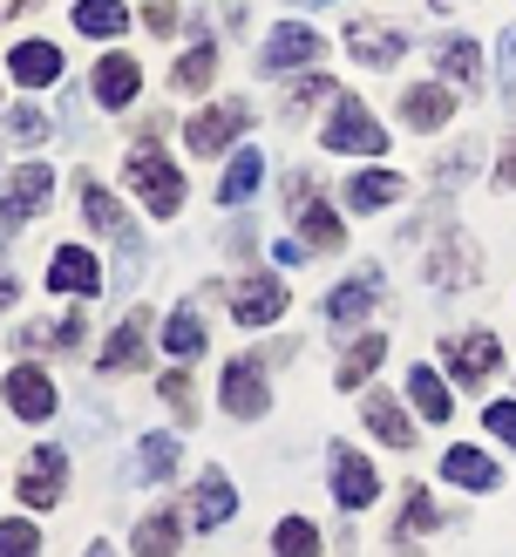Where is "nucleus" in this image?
<instances>
[{
  "label": "nucleus",
  "mask_w": 516,
  "mask_h": 557,
  "mask_svg": "<svg viewBox=\"0 0 516 557\" xmlns=\"http://www.w3.org/2000/svg\"><path fill=\"white\" fill-rule=\"evenodd\" d=\"M123 177L143 190V205H150V218H177L184 211V198H190V184H184V171L171 157H163L156 144H136L129 150V163H123Z\"/></svg>",
  "instance_id": "obj_1"
},
{
  "label": "nucleus",
  "mask_w": 516,
  "mask_h": 557,
  "mask_svg": "<svg viewBox=\"0 0 516 557\" xmlns=\"http://www.w3.org/2000/svg\"><path fill=\"white\" fill-rule=\"evenodd\" d=\"M326 150L347 157H388V129L367 116L361 96H333V116H326Z\"/></svg>",
  "instance_id": "obj_2"
},
{
  "label": "nucleus",
  "mask_w": 516,
  "mask_h": 557,
  "mask_svg": "<svg viewBox=\"0 0 516 557\" xmlns=\"http://www.w3.org/2000/svg\"><path fill=\"white\" fill-rule=\"evenodd\" d=\"M442 368L462 387H482V381H496V368H503V341H496V333H455V341H442Z\"/></svg>",
  "instance_id": "obj_3"
},
{
  "label": "nucleus",
  "mask_w": 516,
  "mask_h": 557,
  "mask_svg": "<svg viewBox=\"0 0 516 557\" xmlns=\"http://www.w3.org/2000/svg\"><path fill=\"white\" fill-rule=\"evenodd\" d=\"M48 190H54V171H48V163H21V171L8 177V198H0V245H8L27 218L48 205Z\"/></svg>",
  "instance_id": "obj_4"
},
{
  "label": "nucleus",
  "mask_w": 516,
  "mask_h": 557,
  "mask_svg": "<svg viewBox=\"0 0 516 557\" xmlns=\"http://www.w3.org/2000/svg\"><path fill=\"white\" fill-rule=\"evenodd\" d=\"M326 54V41L313 35V27H299V21H279L265 35V54H259V75H286V69H313Z\"/></svg>",
  "instance_id": "obj_5"
},
{
  "label": "nucleus",
  "mask_w": 516,
  "mask_h": 557,
  "mask_svg": "<svg viewBox=\"0 0 516 557\" xmlns=\"http://www.w3.org/2000/svg\"><path fill=\"white\" fill-rule=\"evenodd\" d=\"M217 401H225V414H238V422H259V414L272 408L265 360H231V368H225V381H217Z\"/></svg>",
  "instance_id": "obj_6"
},
{
  "label": "nucleus",
  "mask_w": 516,
  "mask_h": 557,
  "mask_svg": "<svg viewBox=\"0 0 516 557\" xmlns=\"http://www.w3.org/2000/svg\"><path fill=\"white\" fill-rule=\"evenodd\" d=\"M225 299H231V320H238V326H272V320L286 313V286H279V272H252V278H238Z\"/></svg>",
  "instance_id": "obj_7"
},
{
  "label": "nucleus",
  "mask_w": 516,
  "mask_h": 557,
  "mask_svg": "<svg viewBox=\"0 0 516 557\" xmlns=\"http://www.w3.org/2000/svg\"><path fill=\"white\" fill-rule=\"evenodd\" d=\"M244 129H252V109H244V102H217V109H204V116H190L184 144L198 150V157H217L225 144H238Z\"/></svg>",
  "instance_id": "obj_8"
},
{
  "label": "nucleus",
  "mask_w": 516,
  "mask_h": 557,
  "mask_svg": "<svg viewBox=\"0 0 516 557\" xmlns=\"http://www.w3.org/2000/svg\"><path fill=\"white\" fill-rule=\"evenodd\" d=\"M62 490H68V456L54 449V442H41V449L27 456V469H21V496L35 510H48V504H62Z\"/></svg>",
  "instance_id": "obj_9"
},
{
  "label": "nucleus",
  "mask_w": 516,
  "mask_h": 557,
  "mask_svg": "<svg viewBox=\"0 0 516 557\" xmlns=\"http://www.w3.org/2000/svg\"><path fill=\"white\" fill-rule=\"evenodd\" d=\"M380 299H388V278H380V272H353L347 286L326 293V320H333V326H353V320H367Z\"/></svg>",
  "instance_id": "obj_10"
},
{
  "label": "nucleus",
  "mask_w": 516,
  "mask_h": 557,
  "mask_svg": "<svg viewBox=\"0 0 516 557\" xmlns=\"http://www.w3.org/2000/svg\"><path fill=\"white\" fill-rule=\"evenodd\" d=\"M347 54L367 62V69H394L407 54V35H401V27H380V21H353L347 27Z\"/></svg>",
  "instance_id": "obj_11"
},
{
  "label": "nucleus",
  "mask_w": 516,
  "mask_h": 557,
  "mask_svg": "<svg viewBox=\"0 0 516 557\" xmlns=\"http://www.w3.org/2000/svg\"><path fill=\"white\" fill-rule=\"evenodd\" d=\"M333 496L347 510H367L374 496H380V476H374V462L361 449H333Z\"/></svg>",
  "instance_id": "obj_12"
},
{
  "label": "nucleus",
  "mask_w": 516,
  "mask_h": 557,
  "mask_svg": "<svg viewBox=\"0 0 516 557\" xmlns=\"http://www.w3.org/2000/svg\"><path fill=\"white\" fill-rule=\"evenodd\" d=\"M136 89H143V69H136V54H102L96 62V102L102 109H129L136 102Z\"/></svg>",
  "instance_id": "obj_13"
},
{
  "label": "nucleus",
  "mask_w": 516,
  "mask_h": 557,
  "mask_svg": "<svg viewBox=\"0 0 516 557\" xmlns=\"http://www.w3.org/2000/svg\"><path fill=\"white\" fill-rule=\"evenodd\" d=\"M442 483H455V490H476V496H489V490H503V469L489 462L482 449H469V442H455V449L442 456Z\"/></svg>",
  "instance_id": "obj_14"
},
{
  "label": "nucleus",
  "mask_w": 516,
  "mask_h": 557,
  "mask_svg": "<svg viewBox=\"0 0 516 557\" xmlns=\"http://www.w3.org/2000/svg\"><path fill=\"white\" fill-rule=\"evenodd\" d=\"M48 286L54 293H102V265L81 252V245H54V259H48Z\"/></svg>",
  "instance_id": "obj_15"
},
{
  "label": "nucleus",
  "mask_w": 516,
  "mask_h": 557,
  "mask_svg": "<svg viewBox=\"0 0 516 557\" xmlns=\"http://www.w3.org/2000/svg\"><path fill=\"white\" fill-rule=\"evenodd\" d=\"M54 401H62V395H54V381H48L41 368H14V374H8V408L21 414V422H48Z\"/></svg>",
  "instance_id": "obj_16"
},
{
  "label": "nucleus",
  "mask_w": 516,
  "mask_h": 557,
  "mask_svg": "<svg viewBox=\"0 0 516 557\" xmlns=\"http://www.w3.org/2000/svg\"><path fill=\"white\" fill-rule=\"evenodd\" d=\"M143 347H150V313H129V320L102 341V374H129V368H143Z\"/></svg>",
  "instance_id": "obj_17"
},
{
  "label": "nucleus",
  "mask_w": 516,
  "mask_h": 557,
  "mask_svg": "<svg viewBox=\"0 0 516 557\" xmlns=\"http://www.w3.org/2000/svg\"><path fill=\"white\" fill-rule=\"evenodd\" d=\"M8 69H14L21 89H48V82H62V48L54 41H21L8 54Z\"/></svg>",
  "instance_id": "obj_18"
},
{
  "label": "nucleus",
  "mask_w": 516,
  "mask_h": 557,
  "mask_svg": "<svg viewBox=\"0 0 516 557\" xmlns=\"http://www.w3.org/2000/svg\"><path fill=\"white\" fill-rule=\"evenodd\" d=\"M231 510H238V490H231V476H225V469H204V483H198V504H190V523H198V531H217V523H231Z\"/></svg>",
  "instance_id": "obj_19"
},
{
  "label": "nucleus",
  "mask_w": 516,
  "mask_h": 557,
  "mask_svg": "<svg viewBox=\"0 0 516 557\" xmlns=\"http://www.w3.org/2000/svg\"><path fill=\"white\" fill-rule=\"evenodd\" d=\"M292 198H299V232H306V245H313V252H333V245L347 238V232H340V218L313 198V184H306V177L292 184Z\"/></svg>",
  "instance_id": "obj_20"
},
{
  "label": "nucleus",
  "mask_w": 516,
  "mask_h": 557,
  "mask_svg": "<svg viewBox=\"0 0 516 557\" xmlns=\"http://www.w3.org/2000/svg\"><path fill=\"white\" fill-rule=\"evenodd\" d=\"M401 116H407V129H442L455 116V96L442 89V82H421V89L401 96Z\"/></svg>",
  "instance_id": "obj_21"
},
{
  "label": "nucleus",
  "mask_w": 516,
  "mask_h": 557,
  "mask_svg": "<svg viewBox=\"0 0 516 557\" xmlns=\"http://www.w3.org/2000/svg\"><path fill=\"white\" fill-rule=\"evenodd\" d=\"M428 278L435 286H469L476 278V245L449 232V245H435V259H428Z\"/></svg>",
  "instance_id": "obj_22"
},
{
  "label": "nucleus",
  "mask_w": 516,
  "mask_h": 557,
  "mask_svg": "<svg viewBox=\"0 0 516 557\" xmlns=\"http://www.w3.org/2000/svg\"><path fill=\"white\" fill-rule=\"evenodd\" d=\"M177 550H184V523L171 510H150L136 523V557H177Z\"/></svg>",
  "instance_id": "obj_23"
},
{
  "label": "nucleus",
  "mask_w": 516,
  "mask_h": 557,
  "mask_svg": "<svg viewBox=\"0 0 516 557\" xmlns=\"http://www.w3.org/2000/svg\"><path fill=\"white\" fill-rule=\"evenodd\" d=\"M75 27L89 41H116L129 27V8H123V0H75Z\"/></svg>",
  "instance_id": "obj_24"
},
{
  "label": "nucleus",
  "mask_w": 516,
  "mask_h": 557,
  "mask_svg": "<svg viewBox=\"0 0 516 557\" xmlns=\"http://www.w3.org/2000/svg\"><path fill=\"white\" fill-rule=\"evenodd\" d=\"M259 184H265V157L259 150H231V171H225V184H217V205H244Z\"/></svg>",
  "instance_id": "obj_25"
},
{
  "label": "nucleus",
  "mask_w": 516,
  "mask_h": 557,
  "mask_svg": "<svg viewBox=\"0 0 516 557\" xmlns=\"http://www.w3.org/2000/svg\"><path fill=\"white\" fill-rule=\"evenodd\" d=\"M361 422L388 442V449H407L415 442V429H407V414H401V401H388V395H367V408H361Z\"/></svg>",
  "instance_id": "obj_26"
},
{
  "label": "nucleus",
  "mask_w": 516,
  "mask_h": 557,
  "mask_svg": "<svg viewBox=\"0 0 516 557\" xmlns=\"http://www.w3.org/2000/svg\"><path fill=\"white\" fill-rule=\"evenodd\" d=\"M407 401L421 408V422H449V414H455V401H449V387H442V374H435V368L407 374Z\"/></svg>",
  "instance_id": "obj_27"
},
{
  "label": "nucleus",
  "mask_w": 516,
  "mask_h": 557,
  "mask_svg": "<svg viewBox=\"0 0 516 557\" xmlns=\"http://www.w3.org/2000/svg\"><path fill=\"white\" fill-rule=\"evenodd\" d=\"M380 360H388V333H367L361 347H347V360H340V374H333V387H361Z\"/></svg>",
  "instance_id": "obj_28"
},
{
  "label": "nucleus",
  "mask_w": 516,
  "mask_h": 557,
  "mask_svg": "<svg viewBox=\"0 0 516 557\" xmlns=\"http://www.w3.org/2000/svg\"><path fill=\"white\" fill-rule=\"evenodd\" d=\"M211 75H217V48L211 41H198L184 54V62L171 69V89H184V96H198V89H211Z\"/></svg>",
  "instance_id": "obj_29"
},
{
  "label": "nucleus",
  "mask_w": 516,
  "mask_h": 557,
  "mask_svg": "<svg viewBox=\"0 0 516 557\" xmlns=\"http://www.w3.org/2000/svg\"><path fill=\"white\" fill-rule=\"evenodd\" d=\"M394 198H401V177L394 171H367V177L347 184V205L353 211H380V205H394Z\"/></svg>",
  "instance_id": "obj_30"
},
{
  "label": "nucleus",
  "mask_w": 516,
  "mask_h": 557,
  "mask_svg": "<svg viewBox=\"0 0 516 557\" xmlns=\"http://www.w3.org/2000/svg\"><path fill=\"white\" fill-rule=\"evenodd\" d=\"M435 69H442V75H455V82H469V89H476V82H482V48L476 41H442V48H435Z\"/></svg>",
  "instance_id": "obj_31"
},
{
  "label": "nucleus",
  "mask_w": 516,
  "mask_h": 557,
  "mask_svg": "<svg viewBox=\"0 0 516 557\" xmlns=\"http://www.w3.org/2000/svg\"><path fill=\"white\" fill-rule=\"evenodd\" d=\"M163 347H171L177 360H198V354H204V326H198V313H190V306H177V313L163 320Z\"/></svg>",
  "instance_id": "obj_32"
},
{
  "label": "nucleus",
  "mask_w": 516,
  "mask_h": 557,
  "mask_svg": "<svg viewBox=\"0 0 516 557\" xmlns=\"http://www.w3.org/2000/svg\"><path fill=\"white\" fill-rule=\"evenodd\" d=\"M313 550H319V531L306 517H286L279 531H272V557H313Z\"/></svg>",
  "instance_id": "obj_33"
},
{
  "label": "nucleus",
  "mask_w": 516,
  "mask_h": 557,
  "mask_svg": "<svg viewBox=\"0 0 516 557\" xmlns=\"http://www.w3.org/2000/svg\"><path fill=\"white\" fill-rule=\"evenodd\" d=\"M177 469V435H143V476L163 483Z\"/></svg>",
  "instance_id": "obj_34"
},
{
  "label": "nucleus",
  "mask_w": 516,
  "mask_h": 557,
  "mask_svg": "<svg viewBox=\"0 0 516 557\" xmlns=\"http://www.w3.org/2000/svg\"><path fill=\"white\" fill-rule=\"evenodd\" d=\"M48 129H54V123L41 116L35 102H21V109H8V136H14V144H41Z\"/></svg>",
  "instance_id": "obj_35"
},
{
  "label": "nucleus",
  "mask_w": 516,
  "mask_h": 557,
  "mask_svg": "<svg viewBox=\"0 0 516 557\" xmlns=\"http://www.w3.org/2000/svg\"><path fill=\"white\" fill-rule=\"evenodd\" d=\"M435 523H442V510H435V496H428V490H415V496H407V510H401V537L435 531Z\"/></svg>",
  "instance_id": "obj_36"
},
{
  "label": "nucleus",
  "mask_w": 516,
  "mask_h": 557,
  "mask_svg": "<svg viewBox=\"0 0 516 557\" xmlns=\"http://www.w3.org/2000/svg\"><path fill=\"white\" fill-rule=\"evenodd\" d=\"M0 557H41V537H35V523H0Z\"/></svg>",
  "instance_id": "obj_37"
},
{
  "label": "nucleus",
  "mask_w": 516,
  "mask_h": 557,
  "mask_svg": "<svg viewBox=\"0 0 516 557\" xmlns=\"http://www.w3.org/2000/svg\"><path fill=\"white\" fill-rule=\"evenodd\" d=\"M163 408H171L177 422H190V414H198V408H190V374H163Z\"/></svg>",
  "instance_id": "obj_38"
},
{
  "label": "nucleus",
  "mask_w": 516,
  "mask_h": 557,
  "mask_svg": "<svg viewBox=\"0 0 516 557\" xmlns=\"http://www.w3.org/2000/svg\"><path fill=\"white\" fill-rule=\"evenodd\" d=\"M482 429H489V435H503L509 449H516V401H489V408H482Z\"/></svg>",
  "instance_id": "obj_39"
},
{
  "label": "nucleus",
  "mask_w": 516,
  "mask_h": 557,
  "mask_svg": "<svg viewBox=\"0 0 516 557\" xmlns=\"http://www.w3.org/2000/svg\"><path fill=\"white\" fill-rule=\"evenodd\" d=\"M496 89H503V96H516V27L496 41Z\"/></svg>",
  "instance_id": "obj_40"
},
{
  "label": "nucleus",
  "mask_w": 516,
  "mask_h": 557,
  "mask_svg": "<svg viewBox=\"0 0 516 557\" xmlns=\"http://www.w3.org/2000/svg\"><path fill=\"white\" fill-rule=\"evenodd\" d=\"M469 163H476V150L462 144V150H455L449 163H435V184H442V177H449V184H455V177H469Z\"/></svg>",
  "instance_id": "obj_41"
},
{
  "label": "nucleus",
  "mask_w": 516,
  "mask_h": 557,
  "mask_svg": "<svg viewBox=\"0 0 516 557\" xmlns=\"http://www.w3.org/2000/svg\"><path fill=\"white\" fill-rule=\"evenodd\" d=\"M143 21H150V27H156V35H171V27H177V8H171V0H156V8H150V14H143Z\"/></svg>",
  "instance_id": "obj_42"
},
{
  "label": "nucleus",
  "mask_w": 516,
  "mask_h": 557,
  "mask_svg": "<svg viewBox=\"0 0 516 557\" xmlns=\"http://www.w3.org/2000/svg\"><path fill=\"white\" fill-rule=\"evenodd\" d=\"M496 184H516V136H509L503 157H496Z\"/></svg>",
  "instance_id": "obj_43"
},
{
  "label": "nucleus",
  "mask_w": 516,
  "mask_h": 557,
  "mask_svg": "<svg viewBox=\"0 0 516 557\" xmlns=\"http://www.w3.org/2000/svg\"><path fill=\"white\" fill-rule=\"evenodd\" d=\"M14 293H21V286H14V272H0V306H14Z\"/></svg>",
  "instance_id": "obj_44"
},
{
  "label": "nucleus",
  "mask_w": 516,
  "mask_h": 557,
  "mask_svg": "<svg viewBox=\"0 0 516 557\" xmlns=\"http://www.w3.org/2000/svg\"><path fill=\"white\" fill-rule=\"evenodd\" d=\"M27 8V0H0V21H8V14H21Z\"/></svg>",
  "instance_id": "obj_45"
},
{
  "label": "nucleus",
  "mask_w": 516,
  "mask_h": 557,
  "mask_svg": "<svg viewBox=\"0 0 516 557\" xmlns=\"http://www.w3.org/2000/svg\"><path fill=\"white\" fill-rule=\"evenodd\" d=\"M292 8H333V0H292Z\"/></svg>",
  "instance_id": "obj_46"
},
{
  "label": "nucleus",
  "mask_w": 516,
  "mask_h": 557,
  "mask_svg": "<svg viewBox=\"0 0 516 557\" xmlns=\"http://www.w3.org/2000/svg\"><path fill=\"white\" fill-rule=\"evenodd\" d=\"M428 8H435V14H442V8H462V0H428Z\"/></svg>",
  "instance_id": "obj_47"
},
{
  "label": "nucleus",
  "mask_w": 516,
  "mask_h": 557,
  "mask_svg": "<svg viewBox=\"0 0 516 557\" xmlns=\"http://www.w3.org/2000/svg\"><path fill=\"white\" fill-rule=\"evenodd\" d=\"M89 557H116V550H109V544H96V550H89Z\"/></svg>",
  "instance_id": "obj_48"
}]
</instances>
